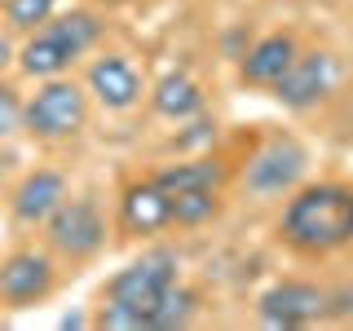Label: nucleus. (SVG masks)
Listing matches in <instances>:
<instances>
[{
	"mask_svg": "<svg viewBox=\"0 0 353 331\" xmlns=\"http://www.w3.org/2000/svg\"><path fill=\"white\" fill-rule=\"evenodd\" d=\"M279 243L305 261H327L353 248V185L349 181L296 185L279 217Z\"/></svg>",
	"mask_w": 353,
	"mask_h": 331,
	"instance_id": "f257e3e1",
	"label": "nucleus"
},
{
	"mask_svg": "<svg viewBox=\"0 0 353 331\" xmlns=\"http://www.w3.org/2000/svg\"><path fill=\"white\" fill-rule=\"evenodd\" d=\"M176 279H181V257L172 248H146L137 261H128L119 274L106 279L102 309L93 323L106 331H146L150 309Z\"/></svg>",
	"mask_w": 353,
	"mask_h": 331,
	"instance_id": "f03ea898",
	"label": "nucleus"
},
{
	"mask_svg": "<svg viewBox=\"0 0 353 331\" xmlns=\"http://www.w3.org/2000/svg\"><path fill=\"white\" fill-rule=\"evenodd\" d=\"M88 124V93L71 75L40 80V88L22 102V128L36 141H71Z\"/></svg>",
	"mask_w": 353,
	"mask_h": 331,
	"instance_id": "7ed1b4c3",
	"label": "nucleus"
},
{
	"mask_svg": "<svg viewBox=\"0 0 353 331\" xmlns=\"http://www.w3.org/2000/svg\"><path fill=\"white\" fill-rule=\"evenodd\" d=\"M40 230H44V248L66 257V261H93L106 248V217L93 199L66 194Z\"/></svg>",
	"mask_w": 353,
	"mask_h": 331,
	"instance_id": "20e7f679",
	"label": "nucleus"
},
{
	"mask_svg": "<svg viewBox=\"0 0 353 331\" xmlns=\"http://www.w3.org/2000/svg\"><path fill=\"white\" fill-rule=\"evenodd\" d=\"M256 318L279 331L314 327L323 318H331V287L314 279H279L256 296Z\"/></svg>",
	"mask_w": 353,
	"mask_h": 331,
	"instance_id": "39448f33",
	"label": "nucleus"
},
{
	"mask_svg": "<svg viewBox=\"0 0 353 331\" xmlns=\"http://www.w3.org/2000/svg\"><path fill=\"white\" fill-rule=\"evenodd\" d=\"M340 84V58L331 49H305L296 53V62L279 75V84L270 88L274 102L283 110H314L318 102H327Z\"/></svg>",
	"mask_w": 353,
	"mask_h": 331,
	"instance_id": "423d86ee",
	"label": "nucleus"
},
{
	"mask_svg": "<svg viewBox=\"0 0 353 331\" xmlns=\"http://www.w3.org/2000/svg\"><path fill=\"white\" fill-rule=\"evenodd\" d=\"M305 168H309V150L301 146L296 137H270L265 146L248 159L243 168V185H248L256 199H274V194H292L296 185L305 181Z\"/></svg>",
	"mask_w": 353,
	"mask_h": 331,
	"instance_id": "0eeeda50",
	"label": "nucleus"
},
{
	"mask_svg": "<svg viewBox=\"0 0 353 331\" xmlns=\"http://www.w3.org/2000/svg\"><path fill=\"white\" fill-rule=\"evenodd\" d=\"M53 287H58V265L44 248H18L0 261V301L9 309L49 301Z\"/></svg>",
	"mask_w": 353,
	"mask_h": 331,
	"instance_id": "6e6552de",
	"label": "nucleus"
},
{
	"mask_svg": "<svg viewBox=\"0 0 353 331\" xmlns=\"http://www.w3.org/2000/svg\"><path fill=\"white\" fill-rule=\"evenodd\" d=\"M172 225V208H168V194L154 177H137L119 190V203H115V230L124 239H154Z\"/></svg>",
	"mask_w": 353,
	"mask_h": 331,
	"instance_id": "1a4fd4ad",
	"label": "nucleus"
},
{
	"mask_svg": "<svg viewBox=\"0 0 353 331\" xmlns=\"http://www.w3.org/2000/svg\"><path fill=\"white\" fill-rule=\"evenodd\" d=\"M84 93L102 110L124 115V110H132L141 102L146 80H141V71H137L132 58H124V53H102V58H93L88 71H84Z\"/></svg>",
	"mask_w": 353,
	"mask_h": 331,
	"instance_id": "9d476101",
	"label": "nucleus"
},
{
	"mask_svg": "<svg viewBox=\"0 0 353 331\" xmlns=\"http://www.w3.org/2000/svg\"><path fill=\"white\" fill-rule=\"evenodd\" d=\"M80 58H84V53L75 49V40L58 27V18H49L44 27L27 31V40H22L18 53H14L18 71L31 75V80H53V75H66Z\"/></svg>",
	"mask_w": 353,
	"mask_h": 331,
	"instance_id": "9b49d317",
	"label": "nucleus"
},
{
	"mask_svg": "<svg viewBox=\"0 0 353 331\" xmlns=\"http://www.w3.org/2000/svg\"><path fill=\"white\" fill-rule=\"evenodd\" d=\"M296 53H301V44H296L292 31H265V36H256L248 49H243L239 80L248 88H274L279 75L296 62Z\"/></svg>",
	"mask_w": 353,
	"mask_h": 331,
	"instance_id": "f8f14e48",
	"label": "nucleus"
},
{
	"mask_svg": "<svg viewBox=\"0 0 353 331\" xmlns=\"http://www.w3.org/2000/svg\"><path fill=\"white\" fill-rule=\"evenodd\" d=\"M66 194H71L66 172H58V168H36V172H27L14 185V194H9V212H14L18 225H44V221L53 217V208H58Z\"/></svg>",
	"mask_w": 353,
	"mask_h": 331,
	"instance_id": "ddd939ff",
	"label": "nucleus"
},
{
	"mask_svg": "<svg viewBox=\"0 0 353 331\" xmlns=\"http://www.w3.org/2000/svg\"><path fill=\"white\" fill-rule=\"evenodd\" d=\"M203 106H208L203 88H199V80H190L185 71L159 75V84L150 88V110H154L159 119H172V124H185V119L199 115Z\"/></svg>",
	"mask_w": 353,
	"mask_h": 331,
	"instance_id": "4468645a",
	"label": "nucleus"
},
{
	"mask_svg": "<svg viewBox=\"0 0 353 331\" xmlns=\"http://www.w3.org/2000/svg\"><path fill=\"white\" fill-rule=\"evenodd\" d=\"M154 181L163 185V194H181V190H225L230 168L216 154H194V159L168 163V168L154 172Z\"/></svg>",
	"mask_w": 353,
	"mask_h": 331,
	"instance_id": "2eb2a0df",
	"label": "nucleus"
},
{
	"mask_svg": "<svg viewBox=\"0 0 353 331\" xmlns=\"http://www.w3.org/2000/svg\"><path fill=\"white\" fill-rule=\"evenodd\" d=\"M199 305H203V296H199L194 287H185L181 279H176L168 292L159 296V305L150 309L146 331H176V327H190V323H194V314H199Z\"/></svg>",
	"mask_w": 353,
	"mask_h": 331,
	"instance_id": "dca6fc26",
	"label": "nucleus"
},
{
	"mask_svg": "<svg viewBox=\"0 0 353 331\" xmlns=\"http://www.w3.org/2000/svg\"><path fill=\"white\" fill-rule=\"evenodd\" d=\"M168 208H172V225L199 230V225H208V221L221 217V190H181V194H168Z\"/></svg>",
	"mask_w": 353,
	"mask_h": 331,
	"instance_id": "f3484780",
	"label": "nucleus"
},
{
	"mask_svg": "<svg viewBox=\"0 0 353 331\" xmlns=\"http://www.w3.org/2000/svg\"><path fill=\"white\" fill-rule=\"evenodd\" d=\"M0 14H5V22L14 31H36V27H44L53 14H58V0H0Z\"/></svg>",
	"mask_w": 353,
	"mask_h": 331,
	"instance_id": "a211bd4d",
	"label": "nucleus"
},
{
	"mask_svg": "<svg viewBox=\"0 0 353 331\" xmlns=\"http://www.w3.org/2000/svg\"><path fill=\"white\" fill-rule=\"evenodd\" d=\"M212 141H216V119H208L203 110H199V115L185 119V128H176L172 146L176 150H194V146H212Z\"/></svg>",
	"mask_w": 353,
	"mask_h": 331,
	"instance_id": "6ab92c4d",
	"label": "nucleus"
},
{
	"mask_svg": "<svg viewBox=\"0 0 353 331\" xmlns=\"http://www.w3.org/2000/svg\"><path fill=\"white\" fill-rule=\"evenodd\" d=\"M22 128V93L14 84L0 80V141L14 137V132Z\"/></svg>",
	"mask_w": 353,
	"mask_h": 331,
	"instance_id": "aec40b11",
	"label": "nucleus"
},
{
	"mask_svg": "<svg viewBox=\"0 0 353 331\" xmlns=\"http://www.w3.org/2000/svg\"><path fill=\"white\" fill-rule=\"evenodd\" d=\"M9 62H14V49H9V40H0V71H5Z\"/></svg>",
	"mask_w": 353,
	"mask_h": 331,
	"instance_id": "412c9836",
	"label": "nucleus"
},
{
	"mask_svg": "<svg viewBox=\"0 0 353 331\" xmlns=\"http://www.w3.org/2000/svg\"><path fill=\"white\" fill-rule=\"evenodd\" d=\"M97 5H106V9H110V5H128V0H97Z\"/></svg>",
	"mask_w": 353,
	"mask_h": 331,
	"instance_id": "4be33fe9",
	"label": "nucleus"
}]
</instances>
